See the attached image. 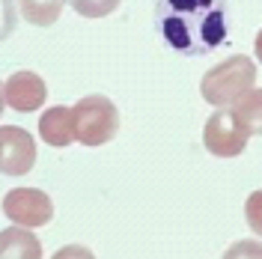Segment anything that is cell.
<instances>
[{
  "instance_id": "obj_1",
  "label": "cell",
  "mask_w": 262,
  "mask_h": 259,
  "mask_svg": "<svg viewBox=\"0 0 262 259\" xmlns=\"http://www.w3.org/2000/svg\"><path fill=\"white\" fill-rule=\"evenodd\" d=\"M155 30L182 57H203L227 42V0H158Z\"/></svg>"
},
{
  "instance_id": "obj_2",
  "label": "cell",
  "mask_w": 262,
  "mask_h": 259,
  "mask_svg": "<svg viewBox=\"0 0 262 259\" xmlns=\"http://www.w3.org/2000/svg\"><path fill=\"white\" fill-rule=\"evenodd\" d=\"M253 83H256L253 60L245 57V54H235V57H227L224 63L212 66L203 75L200 96H203V101H209L214 107H227V104H235L247 90H253Z\"/></svg>"
},
{
  "instance_id": "obj_3",
  "label": "cell",
  "mask_w": 262,
  "mask_h": 259,
  "mask_svg": "<svg viewBox=\"0 0 262 259\" xmlns=\"http://www.w3.org/2000/svg\"><path fill=\"white\" fill-rule=\"evenodd\" d=\"M75 140L83 146H104L119 131V111L107 96H83L72 107Z\"/></svg>"
},
{
  "instance_id": "obj_4",
  "label": "cell",
  "mask_w": 262,
  "mask_h": 259,
  "mask_svg": "<svg viewBox=\"0 0 262 259\" xmlns=\"http://www.w3.org/2000/svg\"><path fill=\"white\" fill-rule=\"evenodd\" d=\"M247 137H250V131L245 128V122L235 116V111H227V107H217L203 125V143L217 158L242 155L247 146Z\"/></svg>"
},
{
  "instance_id": "obj_5",
  "label": "cell",
  "mask_w": 262,
  "mask_h": 259,
  "mask_svg": "<svg viewBox=\"0 0 262 259\" xmlns=\"http://www.w3.org/2000/svg\"><path fill=\"white\" fill-rule=\"evenodd\" d=\"M3 214L18 227H45L54 218V203L39 188H15L3 197Z\"/></svg>"
},
{
  "instance_id": "obj_6",
  "label": "cell",
  "mask_w": 262,
  "mask_h": 259,
  "mask_svg": "<svg viewBox=\"0 0 262 259\" xmlns=\"http://www.w3.org/2000/svg\"><path fill=\"white\" fill-rule=\"evenodd\" d=\"M36 167V140L18 125H0V173L24 176Z\"/></svg>"
},
{
  "instance_id": "obj_7",
  "label": "cell",
  "mask_w": 262,
  "mask_h": 259,
  "mask_svg": "<svg viewBox=\"0 0 262 259\" xmlns=\"http://www.w3.org/2000/svg\"><path fill=\"white\" fill-rule=\"evenodd\" d=\"M3 96H6V104L12 111H21V114H33L36 107L45 104L48 98V87L45 81L30 72V69H21V72H12L9 81L3 83Z\"/></svg>"
},
{
  "instance_id": "obj_8",
  "label": "cell",
  "mask_w": 262,
  "mask_h": 259,
  "mask_svg": "<svg viewBox=\"0 0 262 259\" xmlns=\"http://www.w3.org/2000/svg\"><path fill=\"white\" fill-rule=\"evenodd\" d=\"M39 137L45 140L48 146H57L63 149L75 140V119H72V107H48L42 119H39Z\"/></svg>"
},
{
  "instance_id": "obj_9",
  "label": "cell",
  "mask_w": 262,
  "mask_h": 259,
  "mask_svg": "<svg viewBox=\"0 0 262 259\" xmlns=\"http://www.w3.org/2000/svg\"><path fill=\"white\" fill-rule=\"evenodd\" d=\"M3 256H21V259H39L42 256V244L39 239L24 229H3L0 232V259Z\"/></svg>"
},
{
  "instance_id": "obj_10",
  "label": "cell",
  "mask_w": 262,
  "mask_h": 259,
  "mask_svg": "<svg viewBox=\"0 0 262 259\" xmlns=\"http://www.w3.org/2000/svg\"><path fill=\"white\" fill-rule=\"evenodd\" d=\"M18 6H21V15L27 24L51 27V24H57L66 0H18Z\"/></svg>"
},
{
  "instance_id": "obj_11",
  "label": "cell",
  "mask_w": 262,
  "mask_h": 259,
  "mask_svg": "<svg viewBox=\"0 0 262 259\" xmlns=\"http://www.w3.org/2000/svg\"><path fill=\"white\" fill-rule=\"evenodd\" d=\"M235 116L245 122V128L250 134H262V90H247L245 96L235 101Z\"/></svg>"
},
{
  "instance_id": "obj_12",
  "label": "cell",
  "mask_w": 262,
  "mask_h": 259,
  "mask_svg": "<svg viewBox=\"0 0 262 259\" xmlns=\"http://www.w3.org/2000/svg\"><path fill=\"white\" fill-rule=\"evenodd\" d=\"M69 3L83 18H104V15H111V12H116V6L122 0H69Z\"/></svg>"
},
{
  "instance_id": "obj_13",
  "label": "cell",
  "mask_w": 262,
  "mask_h": 259,
  "mask_svg": "<svg viewBox=\"0 0 262 259\" xmlns=\"http://www.w3.org/2000/svg\"><path fill=\"white\" fill-rule=\"evenodd\" d=\"M18 27V12H15V0H0V42L9 39Z\"/></svg>"
},
{
  "instance_id": "obj_14",
  "label": "cell",
  "mask_w": 262,
  "mask_h": 259,
  "mask_svg": "<svg viewBox=\"0 0 262 259\" xmlns=\"http://www.w3.org/2000/svg\"><path fill=\"white\" fill-rule=\"evenodd\" d=\"M245 218H247V224H250V229L256 235H262V191H253V194L247 197Z\"/></svg>"
},
{
  "instance_id": "obj_15",
  "label": "cell",
  "mask_w": 262,
  "mask_h": 259,
  "mask_svg": "<svg viewBox=\"0 0 262 259\" xmlns=\"http://www.w3.org/2000/svg\"><path fill=\"white\" fill-rule=\"evenodd\" d=\"M253 51H256V60L262 63V30H259V36H256V45H253Z\"/></svg>"
},
{
  "instance_id": "obj_16",
  "label": "cell",
  "mask_w": 262,
  "mask_h": 259,
  "mask_svg": "<svg viewBox=\"0 0 262 259\" xmlns=\"http://www.w3.org/2000/svg\"><path fill=\"white\" fill-rule=\"evenodd\" d=\"M3 104H6V96H3V81H0V114H3Z\"/></svg>"
}]
</instances>
